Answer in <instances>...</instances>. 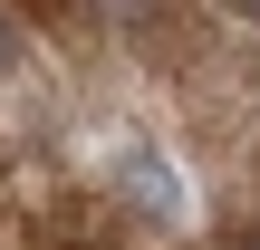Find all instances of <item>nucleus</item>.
Listing matches in <instances>:
<instances>
[{"instance_id":"1","label":"nucleus","mask_w":260,"mask_h":250,"mask_svg":"<svg viewBox=\"0 0 260 250\" xmlns=\"http://www.w3.org/2000/svg\"><path fill=\"white\" fill-rule=\"evenodd\" d=\"M116 193H125V202H135L145 222H183V173H174L164 154H145V145H135V154L116 164Z\"/></svg>"},{"instance_id":"2","label":"nucleus","mask_w":260,"mask_h":250,"mask_svg":"<svg viewBox=\"0 0 260 250\" xmlns=\"http://www.w3.org/2000/svg\"><path fill=\"white\" fill-rule=\"evenodd\" d=\"M10 58H19V39H10V19H0V67H10Z\"/></svg>"},{"instance_id":"3","label":"nucleus","mask_w":260,"mask_h":250,"mask_svg":"<svg viewBox=\"0 0 260 250\" xmlns=\"http://www.w3.org/2000/svg\"><path fill=\"white\" fill-rule=\"evenodd\" d=\"M241 250H260V231H241Z\"/></svg>"},{"instance_id":"4","label":"nucleus","mask_w":260,"mask_h":250,"mask_svg":"<svg viewBox=\"0 0 260 250\" xmlns=\"http://www.w3.org/2000/svg\"><path fill=\"white\" fill-rule=\"evenodd\" d=\"M241 10H251V19H260V0H241Z\"/></svg>"}]
</instances>
